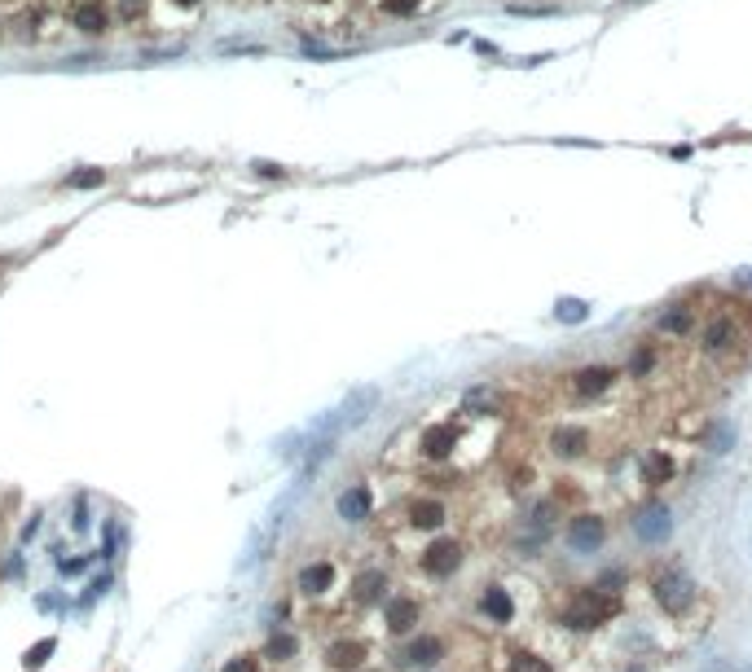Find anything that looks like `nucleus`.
<instances>
[{"instance_id": "nucleus-1", "label": "nucleus", "mask_w": 752, "mask_h": 672, "mask_svg": "<svg viewBox=\"0 0 752 672\" xmlns=\"http://www.w3.org/2000/svg\"><path fill=\"white\" fill-rule=\"evenodd\" d=\"M612 611H616V598H607L603 589H586V593H577V602L568 607V624H572V628H598V624L612 620Z\"/></svg>"}, {"instance_id": "nucleus-7", "label": "nucleus", "mask_w": 752, "mask_h": 672, "mask_svg": "<svg viewBox=\"0 0 752 672\" xmlns=\"http://www.w3.org/2000/svg\"><path fill=\"white\" fill-rule=\"evenodd\" d=\"M440 651H444V646H440L435 637H414V642L401 651V664H405V668H427V664L440 659Z\"/></svg>"}, {"instance_id": "nucleus-21", "label": "nucleus", "mask_w": 752, "mask_h": 672, "mask_svg": "<svg viewBox=\"0 0 752 672\" xmlns=\"http://www.w3.org/2000/svg\"><path fill=\"white\" fill-rule=\"evenodd\" d=\"M66 185H71V189H97V185H106V172H102V167H93V172H75Z\"/></svg>"}, {"instance_id": "nucleus-23", "label": "nucleus", "mask_w": 752, "mask_h": 672, "mask_svg": "<svg viewBox=\"0 0 752 672\" xmlns=\"http://www.w3.org/2000/svg\"><path fill=\"white\" fill-rule=\"evenodd\" d=\"M511 672H550V664L537 659V655H515V659H511Z\"/></svg>"}, {"instance_id": "nucleus-14", "label": "nucleus", "mask_w": 752, "mask_h": 672, "mask_svg": "<svg viewBox=\"0 0 752 672\" xmlns=\"http://www.w3.org/2000/svg\"><path fill=\"white\" fill-rule=\"evenodd\" d=\"M550 449H554L559 458H577V453L586 449V435H581V431H572V426H559V431L550 435Z\"/></svg>"}, {"instance_id": "nucleus-4", "label": "nucleus", "mask_w": 752, "mask_h": 672, "mask_svg": "<svg viewBox=\"0 0 752 672\" xmlns=\"http://www.w3.org/2000/svg\"><path fill=\"white\" fill-rule=\"evenodd\" d=\"M458 563H462V545H458V541H435V545H427V554H423V567H427L431 575H453Z\"/></svg>"}, {"instance_id": "nucleus-15", "label": "nucleus", "mask_w": 752, "mask_h": 672, "mask_svg": "<svg viewBox=\"0 0 752 672\" xmlns=\"http://www.w3.org/2000/svg\"><path fill=\"white\" fill-rule=\"evenodd\" d=\"M352 598H357L361 607L378 602V598H383V575H378V571H361V575H357V584H352Z\"/></svg>"}, {"instance_id": "nucleus-20", "label": "nucleus", "mask_w": 752, "mask_h": 672, "mask_svg": "<svg viewBox=\"0 0 752 672\" xmlns=\"http://www.w3.org/2000/svg\"><path fill=\"white\" fill-rule=\"evenodd\" d=\"M265 655H269V659H291V655H295V637H291V633H273Z\"/></svg>"}, {"instance_id": "nucleus-9", "label": "nucleus", "mask_w": 752, "mask_h": 672, "mask_svg": "<svg viewBox=\"0 0 752 672\" xmlns=\"http://www.w3.org/2000/svg\"><path fill=\"white\" fill-rule=\"evenodd\" d=\"M334 584V567L330 563H308V567L300 571V593H308V598H317Z\"/></svg>"}, {"instance_id": "nucleus-25", "label": "nucleus", "mask_w": 752, "mask_h": 672, "mask_svg": "<svg viewBox=\"0 0 752 672\" xmlns=\"http://www.w3.org/2000/svg\"><path fill=\"white\" fill-rule=\"evenodd\" d=\"M383 9H387V13H414L418 0H383Z\"/></svg>"}, {"instance_id": "nucleus-22", "label": "nucleus", "mask_w": 752, "mask_h": 672, "mask_svg": "<svg viewBox=\"0 0 752 672\" xmlns=\"http://www.w3.org/2000/svg\"><path fill=\"white\" fill-rule=\"evenodd\" d=\"M54 651H57V642H54V637H45V642H36V646L27 651V659H22V664H27V668H40Z\"/></svg>"}, {"instance_id": "nucleus-5", "label": "nucleus", "mask_w": 752, "mask_h": 672, "mask_svg": "<svg viewBox=\"0 0 752 672\" xmlns=\"http://www.w3.org/2000/svg\"><path fill=\"white\" fill-rule=\"evenodd\" d=\"M71 22H75L84 36H102V31L110 27V9L102 4V0H84V4H75Z\"/></svg>"}, {"instance_id": "nucleus-8", "label": "nucleus", "mask_w": 752, "mask_h": 672, "mask_svg": "<svg viewBox=\"0 0 752 672\" xmlns=\"http://www.w3.org/2000/svg\"><path fill=\"white\" fill-rule=\"evenodd\" d=\"M568 541H572V550H581V554H590L603 545V518H577L572 523V532H568Z\"/></svg>"}, {"instance_id": "nucleus-18", "label": "nucleus", "mask_w": 752, "mask_h": 672, "mask_svg": "<svg viewBox=\"0 0 752 672\" xmlns=\"http://www.w3.org/2000/svg\"><path fill=\"white\" fill-rule=\"evenodd\" d=\"M638 532H643L646 541H660V536H669V510H646L643 515V523H638Z\"/></svg>"}, {"instance_id": "nucleus-16", "label": "nucleus", "mask_w": 752, "mask_h": 672, "mask_svg": "<svg viewBox=\"0 0 752 672\" xmlns=\"http://www.w3.org/2000/svg\"><path fill=\"white\" fill-rule=\"evenodd\" d=\"M410 523H418V527H440V523H444V506H440V501H410Z\"/></svg>"}, {"instance_id": "nucleus-6", "label": "nucleus", "mask_w": 752, "mask_h": 672, "mask_svg": "<svg viewBox=\"0 0 752 672\" xmlns=\"http://www.w3.org/2000/svg\"><path fill=\"white\" fill-rule=\"evenodd\" d=\"M572 387H577V396L594 400V396H603V391L612 387V369H607V365H590V369H577V374H572Z\"/></svg>"}, {"instance_id": "nucleus-19", "label": "nucleus", "mask_w": 752, "mask_h": 672, "mask_svg": "<svg viewBox=\"0 0 752 672\" xmlns=\"http://www.w3.org/2000/svg\"><path fill=\"white\" fill-rule=\"evenodd\" d=\"M687 325H691V312L682 308V304L660 316V330H669V334H687Z\"/></svg>"}, {"instance_id": "nucleus-28", "label": "nucleus", "mask_w": 752, "mask_h": 672, "mask_svg": "<svg viewBox=\"0 0 752 672\" xmlns=\"http://www.w3.org/2000/svg\"><path fill=\"white\" fill-rule=\"evenodd\" d=\"M646 365H651V357H646V352H638V357H634V374H643Z\"/></svg>"}, {"instance_id": "nucleus-17", "label": "nucleus", "mask_w": 752, "mask_h": 672, "mask_svg": "<svg viewBox=\"0 0 752 672\" xmlns=\"http://www.w3.org/2000/svg\"><path fill=\"white\" fill-rule=\"evenodd\" d=\"M453 440H458L453 426H435V431H427V440H423V453H427V458H444V453L453 449Z\"/></svg>"}, {"instance_id": "nucleus-24", "label": "nucleus", "mask_w": 752, "mask_h": 672, "mask_svg": "<svg viewBox=\"0 0 752 672\" xmlns=\"http://www.w3.org/2000/svg\"><path fill=\"white\" fill-rule=\"evenodd\" d=\"M224 672H260V659H256V655H233V659L224 664Z\"/></svg>"}, {"instance_id": "nucleus-2", "label": "nucleus", "mask_w": 752, "mask_h": 672, "mask_svg": "<svg viewBox=\"0 0 752 672\" xmlns=\"http://www.w3.org/2000/svg\"><path fill=\"white\" fill-rule=\"evenodd\" d=\"M366 642H357V637H339V642H330L325 646V664L330 668H339V672H352V668H361L366 664Z\"/></svg>"}, {"instance_id": "nucleus-27", "label": "nucleus", "mask_w": 752, "mask_h": 672, "mask_svg": "<svg viewBox=\"0 0 752 672\" xmlns=\"http://www.w3.org/2000/svg\"><path fill=\"white\" fill-rule=\"evenodd\" d=\"M89 567V559H71V563H62V571H84Z\"/></svg>"}, {"instance_id": "nucleus-11", "label": "nucleus", "mask_w": 752, "mask_h": 672, "mask_svg": "<svg viewBox=\"0 0 752 672\" xmlns=\"http://www.w3.org/2000/svg\"><path fill=\"white\" fill-rule=\"evenodd\" d=\"M418 624V602H410V598H392L387 602V628L392 633H410Z\"/></svg>"}, {"instance_id": "nucleus-3", "label": "nucleus", "mask_w": 752, "mask_h": 672, "mask_svg": "<svg viewBox=\"0 0 752 672\" xmlns=\"http://www.w3.org/2000/svg\"><path fill=\"white\" fill-rule=\"evenodd\" d=\"M655 602H660L669 616H682L687 602H691V584H687L682 575H660V580H655Z\"/></svg>"}, {"instance_id": "nucleus-29", "label": "nucleus", "mask_w": 752, "mask_h": 672, "mask_svg": "<svg viewBox=\"0 0 752 672\" xmlns=\"http://www.w3.org/2000/svg\"><path fill=\"white\" fill-rule=\"evenodd\" d=\"M181 4H194V0H181Z\"/></svg>"}, {"instance_id": "nucleus-12", "label": "nucleus", "mask_w": 752, "mask_h": 672, "mask_svg": "<svg viewBox=\"0 0 752 672\" xmlns=\"http://www.w3.org/2000/svg\"><path fill=\"white\" fill-rule=\"evenodd\" d=\"M480 611L488 616V620H497V624H506L511 616H515V602L506 598V589H484V598H480Z\"/></svg>"}, {"instance_id": "nucleus-26", "label": "nucleus", "mask_w": 752, "mask_h": 672, "mask_svg": "<svg viewBox=\"0 0 752 672\" xmlns=\"http://www.w3.org/2000/svg\"><path fill=\"white\" fill-rule=\"evenodd\" d=\"M256 172L260 176H282V167H273V163H256Z\"/></svg>"}, {"instance_id": "nucleus-10", "label": "nucleus", "mask_w": 752, "mask_h": 672, "mask_svg": "<svg viewBox=\"0 0 752 672\" xmlns=\"http://www.w3.org/2000/svg\"><path fill=\"white\" fill-rule=\"evenodd\" d=\"M735 343V321L731 316H713L708 325H704V348L708 352H726Z\"/></svg>"}, {"instance_id": "nucleus-13", "label": "nucleus", "mask_w": 752, "mask_h": 672, "mask_svg": "<svg viewBox=\"0 0 752 672\" xmlns=\"http://www.w3.org/2000/svg\"><path fill=\"white\" fill-rule=\"evenodd\" d=\"M339 515L348 518V523H361V518L370 515V492H366V488H348V492L339 497Z\"/></svg>"}]
</instances>
